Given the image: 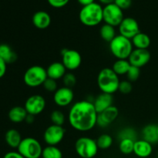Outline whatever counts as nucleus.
<instances>
[{
    "instance_id": "f257e3e1",
    "label": "nucleus",
    "mask_w": 158,
    "mask_h": 158,
    "mask_svg": "<svg viewBox=\"0 0 158 158\" xmlns=\"http://www.w3.org/2000/svg\"><path fill=\"white\" fill-rule=\"evenodd\" d=\"M98 114L94 103L87 100H81L71 106L68 114V120L74 130L80 132L91 131L97 125Z\"/></svg>"
},
{
    "instance_id": "f03ea898",
    "label": "nucleus",
    "mask_w": 158,
    "mask_h": 158,
    "mask_svg": "<svg viewBox=\"0 0 158 158\" xmlns=\"http://www.w3.org/2000/svg\"><path fill=\"white\" fill-rule=\"evenodd\" d=\"M119 76L114 73L112 68L102 69L97 76V85L102 93L113 94L118 91L120 84Z\"/></svg>"
},
{
    "instance_id": "7ed1b4c3",
    "label": "nucleus",
    "mask_w": 158,
    "mask_h": 158,
    "mask_svg": "<svg viewBox=\"0 0 158 158\" xmlns=\"http://www.w3.org/2000/svg\"><path fill=\"white\" fill-rule=\"evenodd\" d=\"M103 9L98 2H93L82 7L79 13L80 22L84 26L93 27L103 21Z\"/></svg>"
},
{
    "instance_id": "20e7f679",
    "label": "nucleus",
    "mask_w": 158,
    "mask_h": 158,
    "mask_svg": "<svg viewBox=\"0 0 158 158\" xmlns=\"http://www.w3.org/2000/svg\"><path fill=\"white\" fill-rule=\"evenodd\" d=\"M110 51L117 60H128L134 50L131 40L121 35H117L110 43Z\"/></svg>"
},
{
    "instance_id": "39448f33",
    "label": "nucleus",
    "mask_w": 158,
    "mask_h": 158,
    "mask_svg": "<svg viewBox=\"0 0 158 158\" xmlns=\"http://www.w3.org/2000/svg\"><path fill=\"white\" fill-rule=\"evenodd\" d=\"M47 78L46 69L43 66L35 65L30 66L25 72L23 81L29 87L35 88L42 86Z\"/></svg>"
},
{
    "instance_id": "423d86ee",
    "label": "nucleus",
    "mask_w": 158,
    "mask_h": 158,
    "mask_svg": "<svg viewBox=\"0 0 158 158\" xmlns=\"http://www.w3.org/2000/svg\"><path fill=\"white\" fill-rule=\"evenodd\" d=\"M96 140L88 137H81L75 143V151L81 158H93L98 152Z\"/></svg>"
},
{
    "instance_id": "0eeeda50",
    "label": "nucleus",
    "mask_w": 158,
    "mask_h": 158,
    "mask_svg": "<svg viewBox=\"0 0 158 158\" xmlns=\"http://www.w3.org/2000/svg\"><path fill=\"white\" fill-rule=\"evenodd\" d=\"M17 149L18 152L25 158L41 157L43 150L40 141L33 137L23 139Z\"/></svg>"
},
{
    "instance_id": "6e6552de",
    "label": "nucleus",
    "mask_w": 158,
    "mask_h": 158,
    "mask_svg": "<svg viewBox=\"0 0 158 158\" xmlns=\"http://www.w3.org/2000/svg\"><path fill=\"white\" fill-rule=\"evenodd\" d=\"M123 10L115 3L106 5L103 9V21L106 24L116 27L119 26L123 19Z\"/></svg>"
},
{
    "instance_id": "1a4fd4ad",
    "label": "nucleus",
    "mask_w": 158,
    "mask_h": 158,
    "mask_svg": "<svg viewBox=\"0 0 158 158\" xmlns=\"http://www.w3.org/2000/svg\"><path fill=\"white\" fill-rule=\"evenodd\" d=\"M66 130L63 126L52 124L48 127L43 134V140L48 146H56L64 138Z\"/></svg>"
},
{
    "instance_id": "9d476101",
    "label": "nucleus",
    "mask_w": 158,
    "mask_h": 158,
    "mask_svg": "<svg viewBox=\"0 0 158 158\" xmlns=\"http://www.w3.org/2000/svg\"><path fill=\"white\" fill-rule=\"evenodd\" d=\"M62 63L66 70H76L82 63V57L80 52L75 49H63L61 51Z\"/></svg>"
},
{
    "instance_id": "9b49d317",
    "label": "nucleus",
    "mask_w": 158,
    "mask_h": 158,
    "mask_svg": "<svg viewBox=\"0 0 158 158\" xmlns=\"http://www.w3.org/2000/svg\"><path fill=\"white\" fill-rule=\"evenodd\" d=\"M46 104V100L43 96L35 94V95L30 96L26 100L24 107L28 114L36 116L44 110Z\"/></svg>"
},
{
    "instance_id": "f8f14e48",
    "label": "nucleus",
    "mask_w": 158,
    "mask_h": 158,
    "mask_svg": "<svg viewBox=\"0 0 158 158\" xmlns=\"http://www.w3.org/2000/svg\"><path fill=\"white\" fill-rule=\"evenodd\" d=\"M120 35L126 38L132 40L137 33L140 32V26L135 19L132 17H126L119 25Z\"/></svg>"
},
{
    "instance_id": "ddd939ff",
    "label": "nucleus",
    "mask_w": 158,
    "mask_h": 158,
    "mask_svg": "<svg viewBox=\"0 0 158 158\" xmlns=\"http://www.w3.org/2000/svg\"><path fill=\"white\" fill-rule=\"evenodd\" d=\"M74 94L71 88L63 86L58 88L53 95V100L56 104L60 107H66L71 104L73 100Z\"/></svg>"
},
{
    "instance_id": "4468645a",
    "label": "nucleus",
    "mask_w": 158,
    "mask_h": 158,
    "mask_svg": "<svg viewBox=\"0 0 158 158\" xmlns=\"http://www.w3.org/2000/svg\"><path fill=\"white\" fill-rule=\"evenodd\" d=\"M151 52L148 49H135L132 51L128 58V61L131 66L141 68L146 66L151 60Z\"/></svg>"
},
{
    "instance_id": "2eb2a0df",
    "label": "nucleus",
    "mask_w": 158,
    "mask_h": 158,
    "mask_svg": "<svg viewBox=\"0 0 158 158\" xmlns=\"http://www.w3.org/2000/svg\"><path fill=\"white\" fill-rule=\"evenodd\" d=\"M119 115V110L115 106H111L98 114L97 125L100 127H106L114 123Z\"/></svg>"
},
{
    "instance_id": "dca6fc26",
    "label": "nucleus",
    "mask_w": 158,
    "mask_h": 158,
    "mask_svg": "<svg viewBox=\"0 0 158 158\" xmlns=\"http://www.w3.org/2000/svg\"><path fill=\"white\" fill-rule=\"evenodd\" d=\"M113 102H114V99H113V96L111 94L102 93L95 99L94 103H94L96 111L99 114L107 108L113 106Z\"/></svg>"
},
{
    "instance_id": "f3484780",
    "label": "nucleus",
    "mask_w": 158,
    "mask_h": 158,
    "mask_svg": "<svg viewBox=\"0 0 158 158\" xmlns=\"http://www.w3.org/2000/svg\"><path fill=\"white\" fill-rule=\"evenodd\" d=\"M32 23L37 29H45L50 26L51 16L46 11H37L32 15Z\"/></svg>"
},
{
    "instance_id": "a211bd4d",
    "label": "nucleus",
    "mask_w": 158,
    "mask_h": 158,
    "mask_svg": "<svg viewBox=\"0 0 158 158\" xmlns=\"http://www.w3.org/2000/svg\"><path fill=\"white\" fill-rule=\"evenodd\" d=\"M153 152L152 144L144 140H136L134 143V153L140 158H147L151 155Z\"/></svg>"
},
{
    "instance_id": "6ab92c4d",
    "label": "nucleus",
    "mask_w": 158,
    "mask_h": 158,
    "mask_svg": "<svg viewBox=\"0 0 158 158\" xmlns=\"http://www.w3.org/2000/svg\"><path fill=\"white\" fill-rule=\"evenodd\" d=\"M46 69L48 78L55 80L62 79L66 73V69L62 62H54Z\"/></svg>"
},
{
    "instance_id": "aec40b11",
    "label": "nucleus",
    "mask_w": 158,
    "mask_h": 158,
    "mask_svg": "<svg viewBox=\"0 0 158 158\" xmlns=\"http://www.w3.org/2000/svg\"><path fill=\"white\" fill-rule=\"evenodd\" d=\"M142 137L143 140H146L151 144L158 143V134L157 125L148 124L142 130Z\"/></svg>"
},
{
    "instance_id": "412c9836",
    "label": "nucleus",
    "mask_w": 158,
    "mask_h": 158,
    "mask_svg": "<svg viewBox=\"0 0 158 158\" xmlns=\"http://www.w3.org/2000/svg\"><path fill=\"white\" fill-rule=\"evenodd\" d=\"M28 115V113L26 112L24 106H14L9 110V119L15 123H19L26 120V117Z\"/></svg>"
},
{
    "instance_id": "4be33fe9",
    "label": "nucleus",
    "mask_w": 158,
    "mask_h": 158,
    "mask_svg": "<svg viewBox=\"0 0 158 158\" xmlns=\"http://www.w3.org/2000/svg\"><path fill=\"white\" fill-rule=\"evenodd\" d=\"M132 44L135 49H148L151 45V38L146 33L140 32L131 40Z\"/></svg>"
},
{
    "instance_id": "5701e85b",
    "label": "nucleus",
    "mask_w": 158,
    "mask_h": 158,
    "mask_svg": "<svg viewBox=\"0 0 158 158\" xmlns=\"http://www.w3.org/2000/svg\"><path fill=\"white\" fill-rule=\"evenodd\" d=\"M5 140L6 143L12 148H18L22 141L20 133L15 129H10L6 133Z\"/></svg>"
},
{
    "instance_id": "b1692460",
    "label": "nucleus",
    "mask_w": 158,
    "mask_h": 158,
    "mask_svg": "<svg viewBox=\"0 0 158 158\" xmlns=\"http://www.w3.org/2000/svg\"><path fill=\"white\" fill-rule=\"evenodd\" d=\"M0 58L2 59L7 64L16 61L17 54L7 44H0Z\"/></svg>"
},
{
    "instance_id": "393cba45",
    "label": "nucleus",
    "mask_w": 158,
    "mask_h": 158,
    "mask_svg": "<svg viewBox=\"0 0 158 158\" xmlns=\"http://www.w3.org/2000/svg\"><path fill=\"white\" fill-rule=\"evenodd\" d=\"M131 66L128 60H117L113 64L112 69L117 76L127 75Z\"/></svg>"
},
{
    "instance_id": "a878e982",
    "label": "nucleus",
    "mask_w": 158,
    "mask_h": 158,
    "mask_svg": "<svg viewBox=\"0 0 158 158\" xmlns=\"http://www.w3.org/2000/svg\"><path fill=\"white\" fill-rule=\"evenodd\" d=\"M100 35L102 40L107 42V43H110L117 35H116L115 27L105 23L100 27Z\"/></svg>"
},
{
    "instance_id": "bb28decb",
    "label": "nucleus",
    "mask_w": 158,
    "mask_h": 158,
    "mask_svg": "<svg viewBox=\"0 0 158 158\" xmlns=\"http://www.w3.org/2000/svg\"><path fill=\"white\" fill-rule=\"evenodd\" d=\"M43 158H63V153L56 146H46L42 153Z\"/></svg>"
},
{
    "instance_id": "cd10ccee",
    "label": "nucleus",
    "mask_w": 158,
    "mask_h": 158,
    "mask_svg": "<svg viewBox=\"0 0 158 158\" xmlns=\"http://www.w3.org/2000/svg\"><path fill=\"white\" fill-rule=\"evenodd\" d=\"M134 143L135 141L131 139H122L119 143L120 151L123 154H131L134 153Z\"/></svg>"
},
{
    "instance_id": "c85d7f7f",
    "label": "nucleus",
    "mask_w": 158,
    "mask_h": 158,
    "mask_svg": "<svg viewBox=\"0 0 158 158\" xmlns=\"http://www.w3.org/2000/svg\"><path fill=\"white\" fill-rule=\"evenodd\" d=\"M99 149L101 150H106L109 149L113 144V140L112 137L107 134H103L96 140Z\"/></svg>"
},
{
    "instance_id": "c756f323",
    "label": "nucleus",
    "mask_w": 158,
    "mask_h": 158,
    "mask_svg": "<svg viewBox=\"0 0 158 158\" xmlns=\"http://www.w3.org/2000/svg\"><path fill=\"white\" fill-rule=\"evenodd\" d=\"M50 120L52 124L58 125V126H63L65 123V115L62 111L56 110H53L50 114Z\"/></svg>"
},
{
    "instance_id": "7c9ffc66",
    "label": "nucleus",
    "mask_w": 158,
    "mask_h": 158,
    "mask_svg": "<svg viewBox=\"0 0 158 158\" xmlns=\"http://www.w3.org/2000/svg\"><path fill=\"white\" fill-rule=\"evenodd\" d=\"M126 76L127 77L128 81L131 82V83L137 81L140 76V68L131 66Z\"/></svg>"
},
{
    "instance_id": "2f4dec72",
    "label": "nucleus",
    "mask_w": 158,
    "mask_h": 158,
    "mask_svg": "<svg viewBox=\"0 0 158 158\" xmlns=\"http://www.w3.org/2000/svg\"><path fill=\"white\" fill-rule=\"evenodd\" d=\"M119 138L120 140L122 139H131V140L136 141V132L132 128H124L119 133Z\"/></svg>"
},
{
    "instance_id": "473e14b6",
    "label": "nucleus",
    "mask_w": 158,
    "mask_h": 158,
    "mask_svg": "<svg viewBox=\"0 0 158 158\" xmlns=\"http://www.w3.org/2000/svg\"><path fill=\"white\" fill-rule=\"evenodd\" d=\"M63 82L64 86L72 89L73 86H75L76 83H77V77H76V76L73 73H67L63 77Z\"/></svg>"
},
{
    "instance_id": "72a5a7b5",
    "label": "nucleus",
    "mask_w": 158,
    "mask_h": 158,
    "mask_svg": "<svg viewBox=\"0 0 158 158\" xmlns=\"http://www.w3.org/2000/svg\"><path fill=\"white\" fill-rule=\"evenodd\" d=\"M43 87L46 89L47 92H54L55 93L56 91V89H58V86H57V83L56 80H52V79L47 78L46 80V81L43 83Z\"/></svg>"
},
{
    "instance_id": "f704fd0d",
    "label": "nucleus",
    "mask_w": 158,
    "mask_h": 158,
    "mask_svg": "<svg viewBox=\"0 0 158 158\" xmlns=\"http://www.w3.org/2000/svg\"><path fill=\"white\" fill-rule=\"evenodd\" d=\"M132 89L133 86L131 82L128 81V80H123V81L120 82L118 91H120L121 94H129L130 93H131Z\"/></svg>"
},
{
    "instance_id": "c9c22d12",
    "label": "nucleus",
    "mask_w": 158,
    "mask_h": 158,
    "mask_svg": "<svg viewBox=\"0 0 158 158\" xmlns=\"http://www.w3.org/2000/svg\"><path fill=\"white\" fill-rule=\"evenodd\" d=\"M114 3L117 6H119L122 10H123V9H127L131 7L132 4V0H115Z\"/></svg>"
},
{
    "instance_id": "e433bc0d",
    "label": "nucleus",
    "mask_w": 158,
    "mask_h": 158,
    "mask_svg": "<svg viewBox=\"0 0 158 158\" xmlns=\"http://www.w3.org/2000/svg\"><path fill=\"white\" fill-rule=\"evenodd\" d=\"M48 2L55 8H61L66 6L69 0H47Z\"/></svg>"
},
{
    "instance_id": "4c0bfd02",
    "label": "nucleus",
    "mask_w": 158,
    "mask_h": 158,
    "mask_svg": "<svg viewBox=\"0 0 158 158\" xmlns=\"http://www.w3.org/2000/svg\"><path fill=\"white\" fill-rule=\"evenodd\" d=\"M7 69V63L2 58H0V78L3 77L6 73Z\"/></svg>"
},
{
    "instance_id": "58836bf2",
    "label": "nucleus",
    "mask_w": 158,
    "mask_h": 158,
    "mask_svg": "<svg viewBox=\"0 0 158 158\" xmlns=\"http://www.w3.org/2000/svg\"><path fill=\"white\" fill-rule=\"evenodd\" d=\"M3 158H25L22 154H20L18 151H10L6 153Z\"/></svg>"
},
{
    "instance_id": "ea45409f",
    "label": "nucleus",
    "mask_w": 158,
    "mask_h": 158,
    "mask_svg": "<svg viewBox=\"0 0 158 158\" xmlns=\"http://www.w3.org/2000/svg\"><path fill=\"white\" fill-rule=\"evenodd\" d=\"M34 120H35V116L31 115V114H28L25 121L27 123H32L34 122Z\"/></svg>"
},
{
    "instance_id": "a19ab883",
    "label": "nucleus",
    "mask_w": 158,
    "mask_h": 158,
    "mask_svg": "<svg viewBox=\"0 0 158 158\" xmlns=\"http://www.w3.org/2000/svg\"><path fill=\"white\" fill-rule=\"evenodd\" d=\"M79 2V3H80L81 5H83V6H86V5H89L90 3L94 2V0H77Z\"/></svg>"
},
{
    "instance_id": "79ce46f5",
    "label": "nucleus",
    "mask_w": 158,
    "mask_h": 158,
    "mask_svg": "<svg viewBox=\"0 0 158 158\" xmlns=\"http://www.w3.org/2000/svg\"><path fill=\"white\" fill-rule=\"evenodd\" d=\"M102 3L105 5H108L110 4V3H114L115 2V0H100Z\"/></svg>"
},
{
    "instance_id": "37998d69",
    "label": "nucleus",
    "mask_w": 158,
    "mask_h": 158,
    "mask_svg": "<svg viewBox=\"0 0 158 158\" xmlns=\"http://www.w3.org/2000/svg\"><path fill=\"white\" fill-rule=\"evenodd\" d=\"M157 134H158V125L157 126Z\"/></svg>"
},
{
    "instance_id": "c03bdc74",
    "label": "nucleus",
    "mask_w": 158,
    "mask_h": 158,
    "mask_svg": "<svg viewBox=\"0 0 158 158\" xmlns=\"http://www.w3.org/2000/svg\"><path fill=\"white\" fill-rule=\"evenodd\" d=\"M156 158H158V157H156Z\"/></svg>"
}]
</instances>
